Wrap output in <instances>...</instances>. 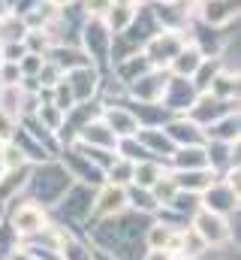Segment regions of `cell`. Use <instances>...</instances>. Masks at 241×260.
<instances>
[{"mask_svg": "<svg viewBox=\"0 0 241 260\" xmlns=\"http://www.w3.org/2000/svg\"><path fill=\"white\" fill-rule=\"evenodd\" d=\"M72 142H82V145H94V148H106V151H115V145H118V136L112 133V130L106 127V121L97 115V118H91L85 127L75 133V139Z\"/></svg>", "mask_w": 241, "mask_h": 260, "instance_id": "obj_12", "label": "cell"}, {"mask_svg": "<svg viewBox=\"0 0 241 260\" xmlns=\"http://www.w3.org/2000/svg\"><path fill=\"white\" fill-rule=\"evenodd\" d=\"M6 224L15 230L18 239H33L36 233H43L49 227V215H46L43 206H36L30 200H21L15 209L6 212Z\"/></svg>", "mask_w": 241, "mask_h": 260, "instance_id": "obj_2", "label": "cell"}, {"mask_svg": "<svg viewBox=\"0 0 241 260\" xmlns=\"http://www.w3.org/2000/svg\"><path fill=\"white\" fill-rule=\"evenodd\" d=\"M169 164H175V170H208V154L205 145H187V148H175Z\"/></svg>", "mask_w": 241, "mask_h": 260, "instance_id": "obj_19", "label": "cell"}, {"mask_svg": "<svg viewBox=\"0 0 241 260\" xmlns=\"http://www.w3.org/2000/svg\"><path fill=\"white\" fill-rule=\"evenodd\" d=\"M196 3H202V0H196Z\"/></svg>", "mask_w": 241, "mask_h": 260, "instance_id": "obj_30", "label": "cell"}, {"mask_svg": "<svg viewBox=\"0 0 241 260\" xmlns=\"http://www.w3.org/2000/svg\"><path fill=\"white\" fill-rule=\"evenodd\" d=\"M205 139L211 142H238V112H229L205 127Z\"/></svg>", "mask_w": 241, "mask_h": 260, "instance_id": "obj_20", "label": "cell"}, {"mask_svg": "<svg viewBox=\"0 0 241 260\" xmlns=\"http://www.w3.org/2000/svg\"><path fill=\"white\" fill-rule=\"evenodd\" d=\"M24 34H27V24L21 15L9 12L0 18V43H24Z\"/></svg>", "mask_w": 241, "mask_h": 260, "instance_id": "obj_21", "label": "cell"}, {"mask_svg": "<svg viewBox=\"0 0 241 260\" xmlns=\"http://www.w3.org/2000/svg\"><path fill=\"white\" fill-rule=\"evenodd\" d=\"M112 9V0H85V15L88 18H106Z\"/></svg>", "mask_w": 241, "mask_h": 260, "instance_id": "obj_24", "label": "cell"}, {"mask_svg": "<svg viewBox=\"0 0 241 260\" xmlns=\"http://www.w3.org/2000/svg\"><path fill=\"white\" fill-rule=\"evenodd\" d=\"M238 18V0H202L199 3V21L208 27L232 24Z\"/></svg>", "mask_w": 241, "mask_h": 260, "instance_id": "obj_10", "label": "cell"}, {"mask_svg": "<svg viewBox=\"0 0 241 260\" xmlns=\"http://www.w3.org/2000/svg\"><path fill=\"white\" fill-rule=\"evenodd\" d=\"M6 167H3V142H0V173H3Z\"/></svg>", "mask_w": 241, "mask_h": 260, "instance_id": "obj_28", "label": "cell"}, {"mask_svg": "<svg viewBox=\"0 0 241 260\" xmlns=\"http://www.w3.org/2000/svg\"><path fill=\"white\" fill-rule=\"evenodd\" d=\"M163 133L172 139L175 148H187V145H205V130L199 127L196 121H190L187 115H175L166 121Z\"/></svg>", "mask_w": 241, "mask_h": 260, "instance_id": "obj_9", "label": "cell"}, {"mask_svg": "<svg viewBox=\"0 0 241 260\" xmlns=\"http://www.w3.org/2000/svg\"><path fill=\"white\" fill-rule=\"evenodd\" d=\"M63 79H66V85H69L75 103H91V97H97V91H100V85H103V82H100V70L94 64L69 70V73H63Z\"/></svg>", "mask_w": 241, "mask_h": 260, "instance_id": "obj_6", "label": "cell"}, {"mask_svg": "<svg viewBox=\"0 0 241 260\" xmlns=\"http://www.w3.org/2000/svg\"><path fill=\"white\" fill-rule=\"evenodd\" d=\"M184 46H187V34H178V30H157V34L142 46V55L148 58V64L154 67V70H166Z\"/></svg>", "mask_w": 241, "mask_h": 260, "instance_id": "obj_3", "label": "cell"}, {"mask_svg": "<svg viewBox=\"0 0 241 260\" xmlns=\"http://www.w3.org/2000/svg\"><path fill=\"white\" fill-rule=\"evenodd\" d=\"M72 185L69 173L63 170V164H55V160H43L36 170H30V179H27V194H30V203L36 206H58L60 197L66 194V188Z\"/></svg>", "mask_w": 241, "mask_h": 260, "instance_id": "obj_1", "label": "cell"}, {"mask_svg": "<svg viewBox=\"0 0 241 260\" xmlns=\"http://www.w3.org/2000/svg\"><path fill=\"white\" fill-rule=\"evenodd\" d=\"M142 260H175V257H172L169 251H163V248H148V254Z\"/></svg>", "mask_w": 241, "mask_h": 260, "instance_id": "obj_26", "label": "cell"}, {"mask_svg": "<svg viewBox=\"0 0 241 260\" xmlns=\"http://www.w3.org/2000/svg\"><path fill=\"white\" fill-rule=\"evenodd\" d=\"M24 55H27L24 43H0V61H6V64H18Z\"/></svg>", "mask_w": 241, "mask_h": 260, "instance_id": "obj_22", "label": "cell"}, {"mask_svg": "<svg viewBox=\"0 0 241 260\" xmlns=\"http://www.w3.org/2000/svg\"><path fill=\"white\" fill-rule=\"evenodd\" d=\"M202 61H205V55H202L196 46H190V43H187L178 55L172 58L169 73H172V76H181V79H193V73L199 70V64H202Z\"/></svg>", "mask_w": 241, "mask_h": 260, "instance_id": "obj_16", "label": "cell"}, {"mask_svg": "<svg viewBox=\"0 0 241 260\" xmlns=\"http://www.w3.org/2000/svg\"><path fill=\"white\" fill-rule=\"evenodd\" d=\"M208 94L220 97V100H238V70H223L220 67L217 76L208 85Z\"/></svg>", "mask_w": 241, "mask_h": 260, "instance_id": "obj_18", "label": "cell"}, {"mask_svg": "<svg viewBox=\"0 0 241 260\" xmlns=\"http://www.w3.org/2000/svg\"><path fill=\"white\" fill-rule=\"evenodd\" d=\"M3 218H6V206L0 203V221H3Z\"/></svg>", "mask_w": 241, "mask_h": 260, "instance_id": "obj_29", "label": "cell"}, {"mask_svg": "<svg viewBox=\"0 0 241 260\" xmlns=\"http://www.w3.org/2000/svg\"><path fill=\"white\" fill-rule=\"evenodd\" d=\"M199 200H202V209H208V212H217V215H229V212H235L238 209V194L217 176L202 194H199Z\"/></svg>", "mask_w": 241, "mask_h": 260, "instance_id": "obj_7", "label": "cell"}, {"mask_svg": "<svg viewBox=\"0 0 241 260\" xmlns=\"http://www.w3.org/2000/svg\"><path fill=\"white\" fill-rule=\"evenodd\" d=\"M18 127V121L15 118H9L6 112H0V142H9L12 139V133Z\"/></svg>", "mask_w": 241, "mask_h": 260, "instance_id": "obj_25", "label": "cell"}, {"mask_svg": "<svg viewBox=\"0 0 241 260\" xmlns=\"http://www.w3.org/2000/svg\"><path fill=\"white\" fill-rule=\"evenodd\" d=\"M21 82H24V76H21L18 64H6V61H0V85H3V88H9V85H21Z\"/></svg>", "mask_w": 241, "mask_h": 260, "instance_id": "obj_23", "label": "cell"}, {"mask_svg": "<svg viewBox=\"0 0 241 260\" xmlns=\"http://www.w3.org/2000/svg\"><path fill=\"white\" fill-rule=\"evenodd\" d=\"M127 209V188H118V185H103L97 194H94V209L91 215L94 218H112Z\"/></svg>", "mask_w": 241, "mask_h": 260, "instance_id": "obj_11", "label": "cell"}, {"mask_svg": "<svg viewBox=\"0 0 241 260\" xmlns=\"http://www.w3.org/2000/svg\"><path fill=\"white\" fill-rule=\"evenodd\" d=\"M27 179H30V167H15V170H3L0 173V203H12L15 197L27 188Z\"/></svg>", "mask_w": 241, "mask_h": 260, "instance_id": "obj_14", "label": "cell"}, {"mask_svg": "<svg viewBox=\"0 0 241 260\" xmlns=\"http://www.w3.org/2000/svg\"><path fill=\"white\" fill-rule=\"evenodd\" d=\"M112 30H109V24L103 21V18H88L85 24H82V40H85V55H88V61L91 64H106L109 61V55H112Z\"/></svg>", "mask_w": 241, "mask_h": 260, "instance_id": "obj_5", "label": "cell"}, {"mask_svg": "<svg viewBox=\"0 0 241 260\" xmlns=\"http://www.w3.org/2000/svg\"><path fill=\"white\" fill-rule=\"evenodd\" d=\"M166 82H169V73H163V70H154V67H151V70H148L145 76H139L127 91L136 97V103H160Z\"/></svg>", "mask_w": 241, "mask_h": 260, "instance_id": "obj_8", "label": "cell"}, {"mask_svg": "<svg viewBox=\"0 0 241 260\" xmlns=\"http://www.w3.org/2000/svg\"><path fill=\"white\" fill-rule=\"evenodd\" d=\"M100 118L106 121V127L112 130L118 139H124V136H136V130H139V121H136V115H133V112H130L124 103H115V106H103Z\"/></svg>", "mask_w": 241, "mask_h": 260, "instance_id": "obj_13", "label": "cell"}, {"mask_svg": "<svg viewBox=\"0 0 241 260\" xmlns=\"http://www.w3.org/2000/svg\"><path fill=\"white\" fill-rule=\"evenodd\" d=\"M49 6H55V9H63V6H72L75 0H46Z\"/></svg>", "mask_w": 241, "mask_h": 260, "instance_id": "obj_27", "label": "cell"}, {"mask_svg": "<svg viewBox=\"0 0 241 260\" xmlns=\"http://www.w3.org/2000/svg\"><path fill=\"white\" fill-rule=\"evenodd\" d=\"M169 176H172L175 188H178V191H187V194H202V191L217 179L211 170H175V173H169Z\"/></svg>", "mask_w": 241, "mask_h": 260, "instance_id": "obj_15", "label": "cell"}, {"mask_svg": "<svg viewBox=\"0 0 241 260\" xmlns=\"http://www.w3.org/2000/svg\"><path fill=\"white\" fill-rule=\"evenodd\" d=\"M166 176V167H163V160H154V157H148V160H139V164H133V185L136 188H154L160 179Z\"/></svg>", "mask_w": 241, "mask_h": 260, "instance_id": "obj_17", "label": "cell"}, {"mask_svg": "<svg viewBox=\"0 0 241 260\" xmlns=\"http://www.w3.org/2000/svg\"><path fill=\"white\" fill-rule=\"evenodd\" d=\"M190 227L196 230V236L208 248H220L232 239V227H229L226 215H217V212H208V209H196L193 218H190Z\"/></svg>", "mask_w": 241, "mask_h": 260, "instance_id": "obj_4", "label": "cell"}]
</instances>
